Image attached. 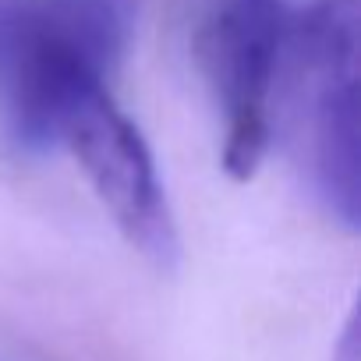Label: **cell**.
<instances>
[{"instance_id":"6da1fadb","label":"cell","mask_w":361,"mask_h":361,"mask_svg":"<svg viewBox=\"0 0 361 361\" xmlns=\"http://www.w3.org/2000/svg\"><path fill=\"white\" fill-rule=\"evenodd\" d=\"M138 0H18L0 18V99L25 149H50L61 106L121 64Z\"/></svg>"},{"instance_id":"7a4b0ae2","label":"cell","mask_w":361,"mask_h":361,"mask_svg":"<svg viewBox=\"0 0 361 361\" xmlns=\"http://www.w3.org/2000/svg\"><path fill=\"white\" fill-rule=\"evenodd\" d=\"M290 82L301 89L305 166L312 192L340 231L357 234V0H308L294 11Z\"/></svg>"},{"instance_id":"3957f363","label":"cell","mask_w":361,"mask_h":361,"mask_svg":"<svg viewBox=\"0 0 361 361\" xmlns=\"http://www.w3.org/2000/svg\"><path fill=\"white\" fill-rule=\"evenodd\" d=\"M294 11L283 0H224L199 32V64L220 117V166L252 180L273 152L290 82Z\"/></svg>"},{"instance_id":"277c9868","label":"cell","mask_w":361,"mask_h":361,"mask_svg":"<svg viewBox=\"0 0 361 361\" xmlns=\"http://www.w3.org/2000/svg\"><path fill=\"white\" fill-rule=\"evenodd\" d=\"M50 149H64L78 163L124 241L145 262L156 269L177 266L180 238L156 156L110 82H92L61 106Z\"/></svg>"},{"instance_id":"5b68a950","label":"cell","mask_w":361,"mask_h":361,"mask_svg":"<svg viewBox=\"0 0 361 361\" xmlns=\"http://www.w3.org/2000/svg\"><path fill=\"white\" fill-rule=\"evenodd\" d=\"M333 361H357V326H354V315L343 322V333H340V340H336Z\"/></svg>"},{"instance_id":"8992f818","label":"cell","mask_w":361,"mask_h":361,"mask_svg":"<svg viewBox=\"0 0 361 361\" xmlns=\"http://www.w3.org/2000/svg\"><path fill=\"white\" fill-rule=\"evenodd\" d=\"M0 361H39V357L22 354V350H0Z\"/></svg>"}]
</instances>
